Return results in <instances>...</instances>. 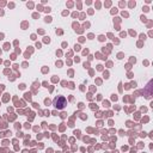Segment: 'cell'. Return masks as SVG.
<instances>
[{"label":"cell","instance_id":"cell-1","mask_svg":"<svg viewBox=\"0 0 153 153\" xmlns=\"http://www.w3.org/2000/svg\"><path fill=\"white\" fill-rule=\"evenodd\" d=\"M54 105H55V108H57L59 110H62V109L67 105V100H66V98H65L63 96H59V97L55 98Z\"/></svg>","mask_w":153,"mask_h":153}]
</instances>
